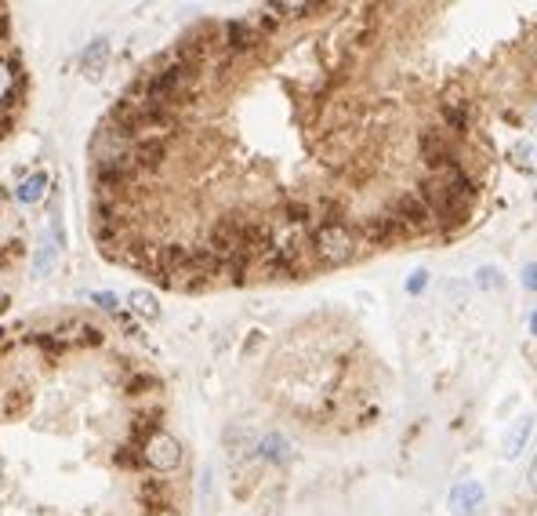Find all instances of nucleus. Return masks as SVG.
<instances>
[{"label":"nucleus","mask_w":537,"mask_h":516,"mask_svg":"<svg viewBox=\"0 0 537 516\" xmlns=\"http://www.w3.org/2000/svg\"><path fill=\"white\" fill-rule=\"evenodd\" d=\"M124 313L0 327V516H178L186 448Z\"/></svg>","instance_id":"1"},{"label":"nucleus","mask_w":537,"mask_h":516,"mask_svg":"<svg viewBox=\"0 0 537 516\" xmlns=\"http://www.w3.org/2000/svg\"><path fill=\"white\" fill-rule=\"evenodd\" d=\"M30 110V66L15 33L12 8L0 4V142L12 138Z\"/></svg>","instance_id":"2"},{"label":"nucleus","mask_w":537,"mask_h":516,"mask_svg":"<svg viewBox=\"0 0 537 516\" xmlns=\"http://www.w3.org/2000/svg\"><path fill=\"white\" fill-rule=\"evenodd\" d=\"M30 262V229L22 204L0 186V316L8 313Z\"/></svg>","instance_id":"3"},{"label":"nucleus","mask_w":537,"mask_h":516,"mask_svg":"<svg viewBox=\"0 0 537 516\" xmlns=\"http://www.w3.org/2000/svg\"><path fill=\"white\" fill-rule=\"evenodd\" d=\"M418 197L428 204L436 226L458 229L462 222H469L472 200L480 197V182L469 175L465 167H451V171H443V175H428L418 186Z\"/></svg>","instance_id":"4"},{"label":"nucleus","mask_w":537,"mask_h":516,"mask_svg":"<svg viewBox=\"0 0 537 516\" xmlns=\"http://www.w3.org/2000/svg\"><path fill=\"white\" fill-rule=\"evenodd\" d=\"M360 233H356L348 222H327L313 233V258L316 266H345L360 254Z\"/></svg>","instance_id":"5"},{"label":"nucleus","mask_w":537,"mask_h":516,"mask_svg":"<svg viewBox=\"0 0 537 516\" xmlns=\"http://www.w3.org/2000/svg\"><path fill=\"white\" fill-rule=\"evenodd\" d=\"M418 149H421V160H425V167L432 171V175H443V171H451V167H462L451 138H446V131H439V128H425L418 135Z\"/></svg>","instance_id":"6"},{"label":"nucleus","mask_w":537,"mask_h":516,"mask_svg":"<svg viewBox=\"0 0 537 516\" xmlns=\"http://www.w3.org/2000/svg\"><path fill=\"white\" fill-rule=\"evenodd\" d=\"M360 240L364 244H374V247H389V244H396V240H403L407 236V229H403V222H400V215L389 208V211H378V215H371L360 229Z\"/></svg>","instance_id":"7"},{"label":"nucleus","mask_w":537,"mask_h":516,"mask_svg":"<svg viewBox=\"0 0 537 516\" xmlns=\"http://www.w3.org/2000/svg\"><path fill=\"white\" fill-rule=\"evenodd\" d=\"M392 211L400 215V222H403V229H407V236H418V233H428V229L436 226V218H432V211H428V204H425V200H421L418 193H407V197H400Z\"/></svg>","instance_id":"8"},{"label":"nucleus","mask_w":537,"mask_h":516,"mask_svg":"<svg viewBox=\"0 0 537 516\" xmlns=\"http://www.w3.org/2000/svg\"><path fill=\"white\" fill-rule=\"evenodd\" d=\"M483 505V487L480 484H458L451 491V512L454 516H476Z\"/></svg>","instance_id":"9"},{"label":"nucleus","mask_w":537,"mask_h":516,"mask_svg":"<svg viewBox=\"0 0 537 516\" xmlns=\"http://www.w3.org/2000/svg\"><path fill=\"white\" fill-rule=\"evenodd\" d=\"M439 113H443V124L451 131H458V135L469 131V106H465V99H443Z\"/></svg>","instance_id":"10"},{"label":"nucleus","mask_w":537,"mask_h":516,"mask_svg":"<svg viewBox=\"0 0 537 516\" xmlns=\"http://www.w3.org/2000/svg\"><path fill=\"white\" fill-rule=\"evenodd\" d=\"M530 429H533V418H530V414H523V418L512 425V433L505 437V455H508V458H515V455L526 448V440H530Z\"/></svg>","instance_id":"11"},{"label":"nucleus","mask_w":537,"mask_h":516,"mask_svg":"<svg viewBox=\"0 0 537 516\" xmlns=\"http://www.w3.org/2000/svg\"><path fill=\"white\" fill-rule=\"evenodd\" d=\"M508 160L519 167V171H537V142H515L512 149H508Z\"/></svg>","instance_id":"12"},{"label":"nucleus","mask_w":537,"mask_h":516,"mask_svg":"<svg viewBox=\"0 0 537 516\" xmlns=\"http://www.w3.org/2000/svg\"><path fill=\"white\" fill-rule=\"evenodd\" d=\"M476 284H480V288H501V273H497L494 266H483L480 277H476Z\"/></svg>","instance_id":"13"},{"label":"nucleus","mask_w":537,"mask_h":516,"mask_svg":"<svg viewBox=\"0 0 537 516\" xmlns=\"http://www.w3.org/2000/svg\"><path fill=\"white\" fill-rule=\"evenodd\" d=\"M446 298H454V306H465L469 288H465V284H446Z\"/></svg>","instance_id":"14"},{"label":"nucleus","mask_w":537,"mask_h":516,"mask_svg":"<svg viewBox=\"0 0 537 516\" xmlns=\"http://www.w3.org/2000/svg\"><path fill=\"white\" fill-rule=\"evenodd\" d=\"M425 288H428V273H425V270H418V273L407 280V291H410V295H418V291H425Z\"/></svg>","instance_id":"15"},{"label":"nucleus","mask_w":537,"mask_h":516,"mask_svg":"<svg viewBox=\"0 0 537 516\" xmlns=\"http://www.w3.org/2000/svg\"><path fill=\"white\" fill-rule=\"evenodd\" d=\"M523 284H526V288H530V291H537V262H533V266H526V270H523Z\"/></svg>","instance_id":"16"},{"label":"nucleus","mask_w":537,"mask_h":516,"mask_svg":"<svg viewBox=\"0 0 537 516\" xmlns=\"http://www.w3.org/2000/svg\"><path fill=\"white\" fill-rule=\"evenodd\" d=\"M530 487H533V491H537V458H533V462H530Z\"/></svg>","instance_id":"17"},{"label":"nucleus","mask_w":537,"mask_h":516,"mask_svg":"<svg viewBox=\"0 0 537 516\" xmlns=\"http://www.w3.org/2000/svg\"><path fill=\"white\" fill-rule=\"evenodd\" d=\"M530 331H533V334H537V313H533V316H530Z\"/></svg>","instance_id":"18"},{"label":"nucleus","mask_w":537,"mask_h":516,"mask_svg":"<svg viewBox=\"0 0 537 516\" xmlns=\"http://www.w3.org/2000/svg\"><path fill=\"white\" fill-rule=\"evenodd\" d=\"M533 120H537V106H533Z\"/></svg>","instance_id":"19"},{"label":"nucleus","mask_w":537,"mask_h":516,"mask_svg":"<svg viewBox=\"0 0 537 516\" xmlns=\"http://www.w3.org/2000/svg\"><path fill=\"white\" fill-rule=\"evenodd\" d=\"M533 197H537V193H533Z\"/></svg>","instance_id":"20"}]
</instances>
